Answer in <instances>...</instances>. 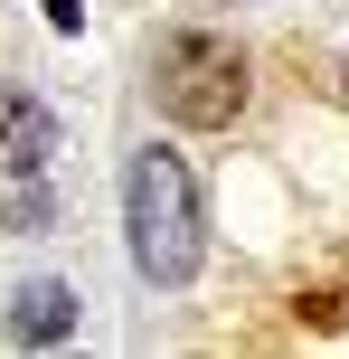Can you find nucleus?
<instances>
[{"label": "nucleus", "instance_id": "1", "mask_svg": "<svg viewBox=\"0 0 349 359\" xmlns=\"http://www.w3.org/2000/svg\"><path fill=\"white\" fill-rule=\"evenodd\" d=\"M123 246H132V274L161 293H180L208 255V217H199V180H189L180 151H132L123 170Z\"/></svg>", "mask_w": 349, "mask_h": 359}, {"label": "nucleus", "instance_id": "2", "mask_svg": "<svg viewBox=\"0 0 349 359\" xmlns=\"http://www.w3.org/2000/svg\"><path fill=\"white\" fill-rule=\"evenodd\" d=\"M161 104L180 123H227L245 104V57L227 38H170L161 48Z\"/></svg>", "mask_w": 349, "mask_h": 359}, {"label": "nucleus", "instance_id": "3", "mask_svg": "<svg viewBox=\"0 0 349 359\" xmlns=\"http://www.w3.org/2000/svg\"><path fill=\"white\" fill-rule=\"evenodd\" d=\"M48 151H57V123L29 104V95H10V104H0V161H10V170H38Z\"/></svg>", "mask_w": 349, "mask_h": 359}, {"label": "nucleus", "instance_id": "4", "mask_svg": "<svg viewBox=\"0 0 349 359\" xmlns=\"http://www.w3.org/2000/svg\"><path fill=\"white\" fill-rule=\"evenodd\" d=\"M76 331V293L66 284H29L19 293V341H66Z\"/></svg>", "mask_w": 349, "mask_h": 359}, {"label": "nucleus", "instance_id": "5", "mask_svg": "<svg viewBox=\"0 0 349 359\" xmlns=\"http://www.w3.org/2000/svg\"><path fill=\"white\" fill-rule=\"evenodd\" d=\"M48 29H85V0H48Z\"/></svg>", "mask_w": 349, "mask_h": 359}]
</instances>
